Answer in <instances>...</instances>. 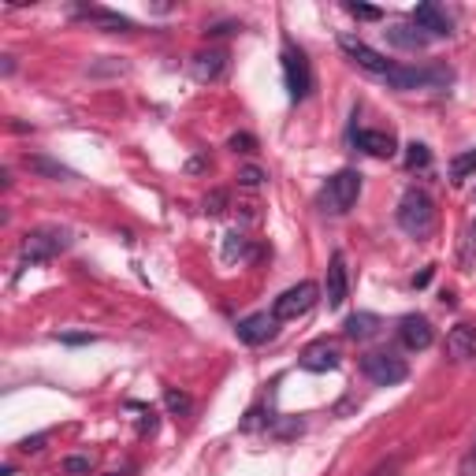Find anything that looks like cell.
<instances>
[{
	"mask_svg": "<svg viewBox=\"0 0 476 476\" xmlns=\"http://www.w3.org/2000/svg\"><path fill=\"white\" fill-rule=\"evenodd\" d=\"M395 219L409 238H428L435 231V205L425 190H406L395 209Z\"/></svg>",
	"mask_w": 476,
	"mask_h": 476,
	"instance_id": "obj_1",
	"label": "cell"
},
{
	"mask_svg": "<svg viewBox=\"0 0 476 476\" xmlns=\"http://www.w3.org/2000/svg\"><path fill=\"white\" fill-rule=\"evenodd\" d=\"M358 198H361V172L342 168V172H335L321 186V198H316V205H321V212H328V216H342V212L354 209Z\"/></svg>",
	"mask_w": 476,
	"mask_h": 476,
	"instance_id": "obj_2",
	"label": "cell"
},
{
	"mask_svg": "<svg viewBox=\"0 0 476 476\" xmlns=\"http://www.w3.org/2000/svg\"><path fill=\"white\" fill-rule=\"evenodd\" d=\"M71 246V235L68 231H60V228H38V231H30L19 246V265L30 268V265H45L52 261L56 253H63Z\"/></svg>",
	"mask_w": 476,
	"mask_h": 476,
	"instance_id": "obj_3",
	"label": "cell"
},
{
	"mask_svg": "<svg viewBox=\"0 0 476 476\" xmlns=\"http://www.w3.org/2000/svg\"><path fill=\"white\" fill-rule=\"evenodd\" d=\"M279 60H283V82H287L291 101H305L309 93H313V68H309L305 52H302L294 42L283 38V52H279Z\"/></svg>",
	"mask_w": 476,
	"mask_h": 476,
	"instance_id": "obj_4",
	"label": "cell"
},
{
	"mask_svg": "<svg viewBox=\"0 0 476 476\" xmlns=\"http://www.w3.org/2000/svg\"><path fill=\"white\" fill-rule=\"evenodd\" d=\"M339 49H342L346 56H350L361 71H369V75H372V79H379V82H387V79H391V71L398 68V63H391L387 56H379L376 49H369V45H365L361 38H354V34H339Z\"/></svg>",
	"mask_w": 476,
	"mask_h": 476,
	"instance_id": "obj_5",
	"label": "cell"
},
{
	"mask_svg": "<svg viewBox=\"0 0 476 476\" xmlns=\"http://www.w3.org/2000/svg\"><path fill=\"white\" fill-rule=\"evenodd\" d=\"M361 372L372 379L376 387H395V384H402V379L409 376L406 361L398 354H391V350H372V354H365L361 358Z\"/></svg>",
	"mask_w": 476,
	"mask_h": 476,
	"instance_id": "obj_6",
	"label": "cell"
},
{
	"mask_svg": "<svg viewBox=\"0 0 476 476\" xmlns=\"http://www.w3.org/2000/svg\"><path fill=\"white\" fill-rule=\"evenodd\" d=\"M316 283H298V287H287L279 298H275V305H272V316H275V324L279 321H298V316H305L313 305H316Z\"/></svg>",
	"mask_w": 476,
	"mask_h": 476,
	"instance_id": "obj_7",
	"label": "cell"
},
{
	"mask_svg": "<svg viewBox=\"0 0 476 476\" xmlns=\"http://www.w3.org/2000/svg\"><path fill=\"white\" fill-rule=\"evenodd\" d=\"M409 23H414L417 30H425L428 38H451L454 34L451 15L443 12L439 5H417L414 12H409Z\"/></svg>",
	"mask_w": 476,
	"mask_h": 476,
	"instance_id": "obj_8",
	"label": "cell"
},
{
	"mask_svg": "<svg viewBox=\"0 0 476 476\" xmlns=\"http://www.w3.org/2000/svg\"><path fill=\"white\" fill-rule=\"evenodd\" d=\"M435 339L432 324H428V316H417V313H409L398 321V342L406 346V350H428Z\"/></svg>",
	"mask_w": 476,
	"mask_h": 476,
	"instance_id": "obj_9",
	"label": "cell"
},
{
	"mask_svg": "<svg viewBox=\"0 0 476 476\" xmlns=\"http://www.w3.org/2000/svg\"><path fill=\"white\" fill-rule=\"evenodd\" d=\"M302 369L309 372H335L339 369V346L328 339H316L302 350Z\"/></svg>",
	"mask_w": 476,
	"mask_h": 476,
	"instance_id": "obj_10",
	"label": "cell"
},
{
	"mask_svg": "<svg viewBox=\"0 0 476 476\" xmlns=\"http://www.w3.org/2000/svg\"><path fill=\"white\" fill-rule=\"evenodd\" d=\"M228 71V52L224 49H205L198 52L194 60H190V75H194L198 82H216V79H224Z\"/></svg>",
	"mask_w": 476,
	"mask_h": 476,
	"instance_id": "obj_11",
	"label": "cell"
},
{
	"mask_svg": "<svg viewBox=\"0 0 476 476\" xmlns=\"http://www.w3.org/2000/svg\"><path fill=\"white\" fill-rule=\"evenodd\" d=\"M235 335H238L246 346H261V342H268V339L275 335V316H268V313H253V316H246V321H238Z\"/></svg>",
	"mask_w": 476,
	"mask_h": 476,
	"instance_id": "obj_12",
	"label": "cell"
},
{
	"mask_svg": "<svg viewBox=\"0 0 476 476\" xmlns=\"http://www.w3.org/2000/svg\"><path fill=\"white\" fill-rule=\"evenodd\" d=\"M324 294H328V305H331V309H339L346 298H350V279H346V261H342V253H335L331 265H328Z\"/></svg>",
	"mask_w": 476,
	"mask_h": 476,
	"instance_id": "obj_13",
	"label": "cell"
},
{
	"mask_svg": "<svg viewBox=\"0 0 476 476\" xmlns=\"http://www.w3.org/2000/svg\"><path fill=\"white\" fill-rule=\"evenodd\" d=\"M447 358L451 361H472L476 358V328L454 324L447 331Z\"/></svg>",
	"mask_w": 476,
	"mask_h": 476,
	"instance_id": "obj_14",
	"label": "cell"
},
{
	"mask_svg": "<svg viewBox=\"0 0 476 476\" xmlns=\"http://www.w3.org/2000/svg\"><path fill=\"white\" fill-rule=\"evenodd\" d=\"M387 34V42L395 45V49H402V52H417V49H428V34L425 30H417L414 23H398V26H391V30H384Z\"/></svg>",
	"mask_w": 476,
	"mask_h": 476,
	"instance_id": "obj_15",
	"label": "cell"
},
{
	"mask_svg": "<svg viewBox=\"0 0 476 476\" xmlns=\"http://www.w3.org/2000/svg\"><path fill=\"white\" fill-rule=\"evenodd\" d=\"M79 15L89 19V23H98L101 30H108V34H131V30H135L131 19L119 15V12H108V8H82Z\"/></svg>",
	"mask_w": 476,
	"mask_h": 476,
	"instance_id": "obj_16",
	"label": "cell"
},
{
	"mask_svg": "<svg viewBox=\"0 0 476 476\" xmlns=\"http://www.w3.org/2000/svg\"><path fill=\"white\" fill-rule=\"evenodd\" d=\"M379 328H384V321H379L376 313H354V316H346V324H342L346 339H354V342H365V339L379 335Z\"/></svg>",
	"mask_w": 476,
	"mask_h": 476,
	"instance_id": "obj_17",
	"label": "cell"
},
{
	"mask_svg": "<svg viewBox=\"0 0 476 476\" xmlns=\"http://www.w3.org/2000/svg\"><path fill=\"white\" fill-rule=\"evenodd\" d=\"M354 142L369 156H395V135L391 131H358Z\"/></svg>",
	"mask_w": 476,
	"mask_h": 476,
	"instance_id": "obj_18",
	"label": "cell"
},
{
	"mask_svg": "<svg viewBox=\"0 0 476 476\" xmlns=\"http://www.w3.org/2000/svg\"><path fill=\"white\" fill-rule=\"evenodd\" d=\"M476 172V149H465L451 161V182H465Z\"/></svg>",
	"mask_w": 476,
	"mask_h": 476,
	"instance_id": "obj_19",
	"label": "cell"
},
{
	"mask_svg": "<svg viewBox=\"0 0 476 476\" xmlns=\"http://www.w3.org/2000/svg\"><path fill=\"white\" fill-rule=\"evenodd\" d=\"M60 472L63 476H89L93 472V454H71V458H63Z\"/></svg>",
	"mask_w": 476,
	"mask_h": 476,
	"instance_id": "obj_20",
	"label": "cell"
},
{
	"mask_svg": "<svg viewBox=\"0 0 476 476\" xmlns=\"http://www.w3.org/2000/svg\"><path fill=\"white\" fill-rule=\"evenodd\" d=\"M164 406L172 409V414H179V417H186L190 409H194L190 395H186V391H175V387H164Z\"/></svg>",
	"mask_w": 476,
	"mask_h": 476,
	"instance_id": "obj_21",
	"label": "cell"
},
{
	"mask_svg": "<svg viewBox=\"0 0 476 476\" xmlns=\"http://www.w3.org/2000/svg\"><path fill=\"white\" fill-rule=\"evenodd\" d=\"M428 161H432L428 145H421V142H409L406 145V168H428Z\"/></svg>",
	"mask_w": 476,
	"mask_h": 476,
	"instance_id": "obj_22",
	"label": "cell"
},
{
	"mask_svg": "<svg viewBox=\"0 0 476 476\" xmlns=\"http://www.w3.org/2000/svg\"><path fill=\"white\" fill-rule=\"evenodd\" d=\"M26 164L34 168V172H42V175H49V179H71L68 168H60V164H52V161H45V156H30Z\"/></svg>",
	"mask_w": 476,
	"mask_h": 476,
	"instance_id": "obj_23",
	"label": "cell"
},
{
	"mask_svg": "<svg viewBox=\"0 0 476 476\" xmlns=\"http://www.w3.org/2000/svg\"><path fill=\"white\" fill-rule=\"evenodd\" d=\"M205 212H212V216H219V212H224L228 209V190H212V194H205Z\"/></svg>",
	"mask_w": 476,
	"mask_h": 476,
	"instance_id": "obj_24",
	"label": "cell"
},
{
	"mask_svg": "<svg viewBox=\"0 0 476 476\" xmlns=\"http://www.w3.org/2000/svg\"><path fill=\"white\" fill-rule=\"evenodd\" d=\"M224 238H228V246H224V261H235V257H242V249H246V238H242L238 231H228Z\"/></svg>",
	"mask_w": 476,
	"mask_h": 476,
	"instance_id": "obj_25",
	"label": "cell"
},
{
	"mask_svg": "<svg viewBox=\"0 0 476 476\" xmlns=\"http://www.w3.org/2000/svg\"><path fill=\"white\" fill-rule=\"evenodd\" d=\"M238 182H242L246 190H257V186L265 182V172H261V168H253V164H249V168H242V172H238Z\"/></svg>",
	"mask_w": 476,
	"mask_h": 476,
	"instance_id": "obj_26",
	"label": "cell"
},
{
	"mask_svg": "<svg viewBox=\"0 0 476 476\" xmlns=\"http://www.w3.org/2000/svg\"><path fill=\"white\" fill-rule=\"evenodd\" d=\"M235 153H257V138L253 135H231V142H228Z\"/></svg>",
	"mask_w": 476,
	"mask_h": 476,
	"instance_id": "obj_27",
	"label": "cell"
},
{
	"mask_svg": "<svg viewBox=\"0 0 476 476\" xmlns=\"http://www.w3.org/2000/svg\"><path fill=\"white\" fill-rule=\"evenodd\" d=\"M458 476H476V439H472V447L465 451V458L458 465Z\"/></svg>",
	"mask_w": 476,
	"mask_h": 476,
	"instance_id": "obj_28",
	"label": "cell"
},
{
	"mask_svg": "<svg viewBox=\"0 0 476 476\" xmlns=\"http://www.w3.org/2000/svg\"><path fill=\"white\" fill-rule=\"evenodd\" d=\"M45 443H49V435H45V432H42V435H30V439H23V443H19V451H23V454H38V451L45 447Z\"/></svg>",
	"mask_w": 476,
	"mask_h": 476,
	"instance_id": "obj_29",
	"label": "cell"
},
{
	"mask_svg": "<svg viewBox=\"0 0 476 476\" xmlns=\"http://www.w3.org/2000/svg\"><path fill=\"white\" fill-rule=\"evenodd\" d=\"M346 12H350L354 19H379V15H384V12L372 8V5H346Z\"/></svg>",
	"mask_w": 476,
	"mask_h": 476,
	"instance_id": "obj_30",
	"label": "cell"
},
{
	"mask_svg": "<svg viewBox=\"0 0 476 476\" xmlns=\"http://www.w3.org/2000/svg\"><path fill=\"white\" fill-rule=\"evenodd\" d=\"M231 30H238V26H235V23H219V26H209L205 34H209V38H219V34H231Z\"/></svg>",
	"mask_w": 476,
	"mask_h": 476,
	"instance_id": "obj_31",
	"label": "cell"
},
{
	"mask_svg": "<svg viewBox=\"0 0 476 476\" xmlns=\"http://www.w3.org/2000/svg\"><path fill=\"white\" fill-rule=\"evenodd\" d=\"M395 469H398V458H395V462H387V465H379V469H372L369 476H395Z\"/></svg>",
	"mask_w": 476,
	"mask_h": 476,
	"instance_id": "obj_32",
	"label": "cell"
},
{
	"mask_svg": "<svg viewBox=\"0 0 476 476\" xmlns=\"http://www.w3.org/2000/svg\"><path fill=\"white\" fill-rule=\"evenodd\" d=\"M201 168H209V161H201V156H198V161H190V164H186V172H201Z\"/></svg>",
	"mask_w": 476,
	"mask_h": 476,
	"instance_id": "obj_33",
	"label": "cell"
},
{
	"mask_svg": "<svg viewBox=\"0 0 476 476\" xmlns=\"http://www.w3.org/2000/svg\"><path fill=\"white\" fill-rule=\"evenodd\" d=\"M428 279H432V268H425V272H421V275L414 279V287H425V283H428Z\"/></svg>",
	"mask_w": 476,
	"mask_h": 476,
	"instance_id": "obj_34",
	"label": "cell"
},
{
	"mask_svg": "<svg viewBox=\"0 0 476 476\" xmlns=\"http://www.w3.org/2000/svg\"><path fill=\"white\" fill-rule=\"evenodd\" d=\"M105 476H123V472H105Z\"/></svg>",
	"mask_w": 476,
	"mask_h": 476,
	"instance_id": "obj_35",
	"label": "cell"
}]
</instances>
